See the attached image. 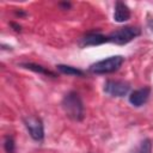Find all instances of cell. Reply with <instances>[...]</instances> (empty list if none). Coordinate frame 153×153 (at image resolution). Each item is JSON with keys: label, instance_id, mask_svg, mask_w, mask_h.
I'll return each mask as SVG.
<instances>
[{"label": "cell", "instance_id": "obj_9", "mask_svg": "<svg viewBox=\"0 0 153 153\" xmlns=\"http://www.w3.org/2000/svg\"><path fill=\"white\" fill-rule=\"evenodd\" d=\"M20 67L23 68H26V69H30L35 73H39V74H43V75H49V76H56L54 72L47 69L45 67L41 66V65H36V63H31V62H25V63H20Z\"/></svg>", "mask_w": 153, "mask_h": 153}, {"label": "cell", "instance_id": "obj_12", "mask_svg": "<svg viewBox=\"0 0 153 153\" xmlns=\"http://www.w3.org/2000/svg\"><path fill=\"white\" fill-rule=\"evenodd\" d=\"M4 148H5V152L6 153H14V149H16V145H14V140L12 136L7 135L5 137V141H4Z\"/></svg>", "mask_w": 153, "mask_h": 153}, {"label": "cell", "instance_id": "obj_5", "mask_svg": "<svg viewBox=\"0 0 153 153\" xmlns=\"http://www.w3.org/2000/svg\"><path fill=\"white\" fill-rule=\"evenodd\" d=\"M104 92L111 97H124L130 91V85L122 80H108L103 87Z\"/></svg>", "mask_w": 153, "mask_h": 153}, {"label": "cell", "instance_id": "obj_11", "mask_svg": "<svg viewBox=\"0 0 153 153\" xmlns=\"http://www.w3.org/2000/svg\"><path fill=\"white\" fill-rule=\"evenodd\" d=\"M131 153H152V141L149 139H143Z\"/></svg>", "mask_w": 153, "mask_h": 153}, {"label": "cell", "instance_id": "obj_4", "mask_svg": "<svg viewBox=\"0 0 153 153\" xmlns=\"http://www.w3.org/2000/svg\"><path fill=\"white\" fill-rule=\"evenodd\" d=\"M24 126L26 127L30 136L35 141H42L44 139V126L39 117L37 116H26L24 117Z\"/></svg>", "mask_w": 153, "mask_h": 153}, {"label": "cell", "instance_id": "obj_6", "mask_svg": "<svg viewBox=\"0 0 153 153\" xmlns=\"http://www.w3.org/2000/svg\"><path fill=\"white\" fill-rule=\"evenodd\" d=\"M109 42V37L105 35H102L99 32H88L85 36H82L79 41V45L81 48L85 47H94V45H100L104 43Z\"/></svg>", "mask_w": 153, "mask_h": 153}, {"label": "cell", "instance_id": "obj_1", "mask_svg": "<svg viewBox=\"0 0 153 153\" xmlns=\"http://www.w3.org/2000/svg\"><path fill=\"white\" fill-rule=\"evenodd\" d=\"M61 105H62V109L65 110L66 115L71 120L81 121L84 118V104H82L80 96L76 92H74V91L68 92L63 97Z\"/></svg>", "mask_w": 153, "mask_h": 153}, {"label": "cell", "instance_id": "obj_13", "mask_svg": "<svg viewBox=\"0 0 153 153\" xmlns=\"http://www.w3.org/2000/svg\"><path fill=\"white\" fill-rule=\"evenodd\" d=\"M60 5H61V6H65V7H67V8L71 6V4H67V2H63V4H60Z\"/></svg>", "mask_w": 153, "mask_h": 153}, {"label": "cell", "instance_id": "obj_7", "mask_svg": "<svg viewBox=\"0 0 153 153\" xmlns=\"http://www.w3.org/2000/svg\"><path fill=\"white\" fill-rule=\"evenodd\" d=\"M149 94H151V88L149 87H141V88H137V90L130 92L128 99H129V103L133 106L140 108L148 100Z\"/></svg>", "mask_w": 153, "mask_h": 153}, {"label": "cell", "instance_id": "obj_2", "mask_svg": "<svg viewBox=\"0 0 153 153\" xmlns=\"http://www.w3.org/2000/svg\"><path fill=\"white\" fill-rule=\"evenodd\" d=\"M123 62H124L123 56L114 55V56H109L106 59H103L100 61L92 63L88 71L93 74H109V73H114L117 69H120Z\"/></svg>", "mask_w": 153, "mask_h": 153}, {"label": "cell", "instance_id": "obj_3", "mask_svg": "<svg viewBox=\"0 0 153 153\" xmlns=\"http://www.w3.org/2000/svg\"><path fill=\"white\" fill-rule=\"evenodd\" d=\"M140 33L141 30L136 26H123V27H118L117 30L108 35V37H109V42L118 45H124L131 42L137 36H140Z\"/></svg>", "mask_w": 153, "mask_h": 153}, {"label": "cell", "instance_id": "obj_8", "mask_svg": "<svg viewBox=\"0 0 153 153\" xmlns=\"http://www.w3.org/2000/svg\"><path fill=\"white\" fill-rule=\"evenodd\" d=\"M130 18V8L123 1H117L115 4L114 19L117 23H124Z\"/></svg>", "mask_w": 153, "mask_h": 153}, {"label": "cell", "instance_id": "obj_10", "mask_svg": "<svg viewBox=\"0 0 153 153\" xmlns=\"http://www.w3.org/2000/svg\"><path fill=\"white\" fill-rule=\"evenodd\" d=\"M56 68L67 75H76V76H84V72L76 67H72V66H67V65H57Z\"/></svg>", "mask_w": 153, "mask_h": 153}]
</instances>
